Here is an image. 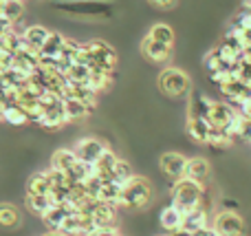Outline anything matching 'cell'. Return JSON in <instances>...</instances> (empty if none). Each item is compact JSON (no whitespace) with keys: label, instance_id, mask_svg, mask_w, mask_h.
I'll return each mask as SVG.
<instances>
[{"label":"cell","instance_id":"cell-1","mask_svg":"<svg viewBox=\"0 0 251 236\" xmlns=\"http://www.w3.org/2000/svg\"><path fill=\"white\" fill-rule=\"evenodd\" d=\"M154 199V188L146 177L132 175L128 181L122 185V197H119V208L128 212H137L148 208Z\"/></svg>","mask_w":251,"mask_h":236},{"label":"cell","instance_id":"cell-2","mask_svg":"<svg viewBox=\"0 0 251 236\" xmlns=\"http://www.w3.org/2000/svg\"><path fill=\"white\" fill-rule=\"evenodd\" d=\"M207 185H201L196 181L187 179V177H181V179L174 181L172 188V206L178 208V210L185 214L187 210L199 206H207Z\"/></svg>","mask_w":251,"mask_h":236},{"label":"cell","instance_id":"cell-3","mask_svg":"<svg viewBox=\"0 0 251 236\" xmlns=\"http://www.w3.org/2000/svg\"><path fill=\"white\" fill-rule=\"evenodd\" d=\"M156 84H159L161 93H165L168 97H183L192 91L190 75L183 69H178V66H168V69L161 71Z\"/></svg>","mask_w":251,"mask_h":236},{"label":"cell","instance_id":"cell-4","mask_svg":"<svg viewBox=\"0 0 251 236\" xmlns=\"http://www.w3.org/2000/svg\"><path fill=\"white\" fill-rule=\"evenodd\" d=\"M55 7L75 16H108L110 0H55Z\"/></svg>","mask_w":251,"mask_h":236},{"label":"cell","instance_id":"cell-5","mask_svg":"<svg viewBox=\"0 0 251 236\" xmlns=\"http://www.w3.org/2000/svg\"><path fill=\"white\" fill-rule=\"evenodd\" d=\"M212 228L218 236H245V221L236 210H218Z\"/></svg>","mask_w":251,"mask_h":236},{"label":"cell","instance_id":"cell-6","mask_svg":"<svg viewBox=\"0 0 251 236\" xmlns=\"http://www.w3.org/2000/svg\"><path fill=\"white\" fill-rule=\"evenodd\" d=\"M84 47H86V51L93 57V69H108V71L117 69V53H115V49L108 42H104V40H91Z\"/></svg>","mask_w":251,"mask_h":236},{"label":"cell","instance_id":"cell-7","mask_svg":"<svg viewBox=\"0 0 251 236\" xmlns=\"http://www.w3.org/2000/svg\"><path fill=\"white\" fill-rule=\"evenodd\" d=\"M73 150H75V155H77L79 161L95 166L97 159L108 150V146H106L101 139H97V137H84V139H79L77 144H75Z\"/></svg>","mask_w":251,"mask_h":236},{"label":"cell","instance_id":"cell-8","mask_svg":"<svg viewBox=\"0 0 251 236\" xmlns=\"http://www.w3.org/2000/svg\"><path fill=\"white\" fill-rule=\"evenodd\" d=\"M236 115H238V110L231 104H227V102H212V110H209L207 122L212 124L214 128H229L231 131V124H234ZM231 135H234V132H231Z\"/></svg>","mask_w":251,"mask_h":236},{"label":"cell","instance_id":"cell-9","mask_svg":"<svg viewBox=\"0 0 251 236\" xmlns=\"http://www.w3.org/2000/svg\"><path fill=\"white\" fill-rule=\"evenodd\" d=\"M73 212H77V210H75V206H73V203H69V201H64V203H53V206L49 208L47 214L42 216V221H44V225H47L51 232H60L62 223H64V221L69 219Z\"/></svg>","mask_w":251,"mask_h":236},{"label":"cell","instance_id":"cell-10","mask_svg":"<svg viewBox=\"0 0 251 236\" xmlns=\"http://www.w3.org/2000/svg\"><path fill=\"white\" fill-rule=\"evenodd\" d=\"M159 166L170 179H181L185 177V166H187V157L181 153H163L159 159Z\"/></svg>","mask_w":251,"mask_h":236},{"label":"cell","instance_id":"cell-11","mask_svg":"<svg viewBox=\"0 0 251 236\" xmlns=\"http://www.w3.org/2000/svg\"><path fill=\"white\" fill-rule=\"evenodd\" d=\"M141 53L150 62H154V64H165V62L172 57V47L161 44V42H156V40H152L150 35H146L141 42Z\"/></svg>","mask_w":251,"mask_h":236},{"label":"cell","instance_id":"cell-12","mask_svg":"<svg viewBox=\"0 0 251 236\" xmlns=\"http://www.w3.org/2000/svg\"><path fill=\"white\" fill-rule=\"evenodd\" d=\"M209 225V210L207 206H199V208H192V210H187L185 214H183V230H187V232L196 234L199 230L207 228Z\"/></svg>","mask_w":251,"mask_h":236},{"label":"cell","instance_id":"cell-13","mask_svg":"<svg viewBox=\"0 0 251 236\" xmlns=\"http://www.w3.org/2000/svg\"><path fill=\"white\" fill-rule=\"evenodd\" d=\"M209 161L205 157H190L187 159V166H185V177L201 185H207V179H209Z\"/></svg>","mask_w":251,"mask_h":236},{"label":"cell","instance_id":"cell-14","mask_svg":"<svg viewBox=\"0 0 251 236\" xmlns=\"http://www.w3.org/2000/svg\"><path fill=\"white\" fill-rule=\"evenodd\" d=\"M91 216L95 219L97 228H115V223H117V206H110L106 201H97Z\"/></svg>","mask_w":251,"mask_h":236},{"label":"cell","instance_id":"cell-15","mask_svg":"<svg viewBox=\"0 0 251 236\" xmlns=\"http://www.w3.org/2000/svg\"><path fill=\"white\" fill-rule=\"evenodd\" d=\"M212 102L207 95L203 93H194L190 97V104H187V117L192 119H207L209 117V110H212Z\"/></svg>","mask_w":251,"mask_h":236},{"label":"cell","instance_id":"cell-16","mask_svg":"<svg viewBox=\"0 0 251 236\" xmlns=\"http://www.w3.org/2000/svg\"><path fill=\"white\" fill-rule=\"evenodd\" d=\"M77 161H79V159H77V155H75L73 148H60V150H55V153H53L51 168H53V170L64 172V175H69V172L75 168V163H77Z\"/></svg>","mask_w":251,"mask_h":236},{"label":"cell","instance_id":"cell-17","mask_svg":"<svg viewBox=\"0 0 251 236\" xmlns=\"http://www.w3.org/2000/svg\"><path fill=\"white\" fill-rule=\"evenodd\" d=\"M49 35H51V31L42 25H31L22 31V40H25V44L29 49H33V51H38V53H40V49H42V44L47 42Z\"/></svg>","mask_w":251,"mask_h":236},{"label":"cell","instance_id":"cell-18","mask_svg":"<svg viewBox=\"0 0 251 236\" xmlns=\"http://www.w3.org/2000/svg\"><path fill=\"white\" fill-rule=\"evenodd\" d=\"M66 42V35L57 33V31H51V35L47 38V42L40 49V57H47V60H57L62 53V47Z\"/></svg>","mask_w":251,"mask_h":236},{"label":"cell","instance_id":"cell-19","mask_svg":"<svg viewBox=\"0 0 251 236\" xmlns=\"http://www.w3.org/2000/svg\"><path fill=\"white\" fill-rule=\"evenodd\" d=\"M185 131H187V135L196 141V144H207L209 131H212V124H209L207 119H192V117H187Z\"/></svg>","mask_w":251,"mask_h":236},{"label":"cell","instance_id":"cell-20","mask_svg":"<svg viewBox=\"0 0 251 236\" xmlns=\"http://www.w3.org/2000/svg\"><path fill=\"white\" fill-rule=\"evenodd\" d=\"M117 155L113 153V150H106L104 155H101L100 159H97V163L93 168H95V175L97 177H101L104 181H108V179H113V172H115V163H117Z\"/></svg>","mask_w":251,"mask_h":236},{"label":"cell","instance_id":"cell-21","mask_svg":"<svg viewBox=\"0 0 251 236\" xmlns=\"http://www.w3.org/2000/svg\"><path fill=\"white\" fill-rule=\"evenodd\" d=\"M64 115H66V122H77V119H84L91 115L93 106L91 104H84L79 100H64Z\"/></svg>","mask_w":251,"mask_h":236},{"label":"cell","instance_id":"cell-22","mask_svg":"<svg viewBox=\"0 0 251 236\" xmlns=\"http://www.w3.org/2000/svg\"><path fill=\"white\" fill-rule=\"evenodd\" d=\"M26 194H44V197H49V194H51V184H49L47 170L31 175L29 184H26Z\"/></svg>","mask_w":251,"mask_h":236},{"label":"cell","instance_id":"cell-23","mask_svg":"<svg viewBox=\"0 0 251 236\" xmlns=\"http://www.w3.org/2000/svg\"><path fill=\"white\" fill-rule=\"evenodd\" d=\"M122 185L124 184H119V181H115V179H108V181H104V185H101V190H100V201H106V203H110V206H117L119 208V197H122Z\"/></svg>","mask_w":251,"mask_h":236},{"label":"cell","instance_id":"cell-24","mask_svg":"<svg viewBox=\"0 0 251 236\" xmlns=\"http://www.w3.org/2000/svg\"><path fill=\"white\" fill-rule=\"evenodd\" d=\"M181 225H183V212L178 210V208L168 206L163 212H161V228L168 230V234L174 232V230H178Z\"/></svg>","mask_w":251,"mask_h":236},{"label":"cell","instance_id":"cell-25","mask_svg":"<svg viewBox=\"0 0 251 236\" xmlns=\"http://www.w3.org/2000/svg\"><path fill=\"white\" fill-rule=\"evenodd\" d=\"M25 203H26V208H29L31 214L40 216V219H42V216L49 212V208L53 206V201L49 197H44V194H26Z\"/></svg>","mask_w":251,"mask_h":236},{"label":"cell","instance_id":"cell-26","mask_svg":"<svg viewBox=\"0 0 251 236\" xmlns=\"http://www.w3.org/2000/svg\"><path fill=\"white\" fill-rule=\"evenodd\" d=\"M148 35H150L152 40H156V42H161V44L174 47V29L170 25H165V22H156V25H152L150 31H148Z\"/></svg>","mask_w":251,"mask_h":236},{"label":"cell","instance_id":"cell-27","mask_svg":"<svg viewBox=\"0 0 251 236\" xmlns=\"http://www.w3.org/2000/svg\"><path fill=\"white\" fill-rule=\"evenodd\" d=\"M20 225V212L11 206V203H0V228L13 230Z\"/></svg>","mask_w":251,"mask_h":236},{"label":"cell","instance_id":"cell-28","mask_svg":"<svg viewBox=\"0 0 251 236\" xmlns=\"http://www.w3.org/2000/svg\"><path fill=\"white\" fill-rule=\"evenodd\" d=\"M2 122H9L11 126H25V124H29V115L18 104H9L2 108Z\"/></svg>","mask_w":251,"mask_h":236},{"label":"cell","instance_id":"cell-29","mask_svg":"<svg viewBox=\"0 0 251 236\" xmlns=\"http://www.w3.org/2000/svg\"><path fill=\"white\" fill-rule=\"evenodd\" d=\"M22 13H25L22 0H4L2 2V18H7L11 25H16L18 20H22Z\"/></svg>","mask_w":251,"mask_h":236},{"label":"cell","instance_id":"cell-30","mask_svg":"<svg viewBox=\"0 0 251 236\" xmlns=\"http://www.w3.org/2000/svg\"><path fill=\"white\" fill-rule=\"evenodd\" d=\"M132 168H130V163L126 161V159H117V163H115V172H113V179L119 181V184H124V181H128L130 177H132Z\"/></svg>","mask_w":251,"mask_h":236},{"label":"cell","instance_id":"cell-31","mask_svg":"<svg viewBox=\"0 0 251 236\" xmlns=\"http://www.w3.org/2000/svg\"><path fill=\"white\" fill-rule=\"evenodd\" d=\"M205 69H207V73H216V71L225 69V64L221 62V57H218L216 49H214V51H209L207 55H205Z\"/></svg>","mask_w":251,"mask_h":236},{"label":"cell","instance_id":"cell-32","mask_svg":"<svg viewBox=\"0 0 251 236\" xmlns=\"http://www.w3.org/2000/svg\"><path fill=\"white\" fill-rule=\"evenodd\" d=\"M148 2L156 9H172L176 4V0H148Z\"/></svg>","mask_w":251,"mask_h":236},{"label":"cell","instance_id":"cell-33","mask_svg":"<svg viewBox=\"0 0 251 236\" xmlns=\"http://www.w3.org/2000/svg\"><path fill=\"white\" fill-rule=\"evenodd\" d=\"M88 236H119V232L115 228H97L95 232H91Z\"/></svg>","mask_w":251,"mask_h":236},{"label":"cell","instance_id":"cell-34","mask_svg":"<svg viewBox=\"0 0 251 236\" xmlns=\"http://www.w3.org/2000/svg\"><path fill=\"white\" fill-rule=\"evenodd\" d=\"M170 236H194V234L187 232V230H183V228H178V230H174V232H170Z\"/></svg>","mask_w":251,"mask_h":236},{"label":"cell","instance_id":"cell-35","mask_svg":"<svg viewBox=\"0 0 251 236\" xmlns=\"http://www.w3.org/2000/svg\"><path fill=\"white\" fill-rule=\"evenodd\" d=\"M243 9H247V11H251V0H243Z\"/></svg>","mask_w":251,"mask_h":236},{"label":"cell","instance_id":"cell-36","mask_svg":"<svg viewBox=\"0 0 251 236\" xmlns=\"http://www.w3.org/2000/svg\"><path fill=\"white\" fill-rule=\"evenodd\" d=\"M159 236H161V234H159ZM163 236H170V234H163Z\"/></svg>","mask_w":251,"mask_h":236},{"label":"cell","instance_id":"cell-37","mask_svg":"<svg viewBox=\"0 0 251 236\" xmlns=\"http://www.w3.org/2000/svg\"><path fill=\"white\" fill-rule=\"evenodd\" d=\"M2 2H4V0H0V4H2Z\"/></svg>","mask_w":251,"mask_h":236}]
</instances>
